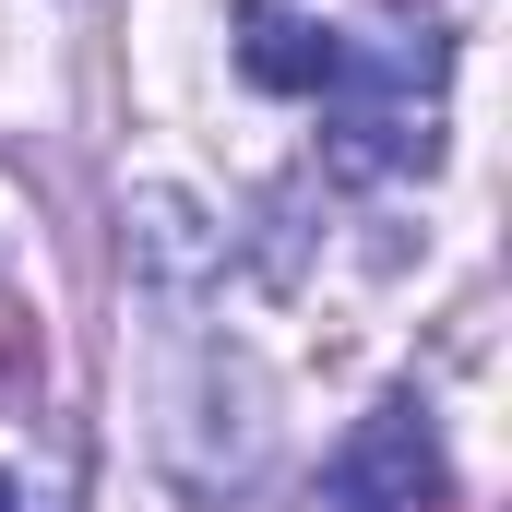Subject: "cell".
<instances>
[{"mask_svg":"<svg viewBox=\"0 0 512 512\" xmlns=\"http://www.w3.org/2000/svg\"><path fill=\"white\" fill-rule=\"evenodd\" d=\"M0 512H24V489H12V477H0Z\"/></svg>","mask_w":512,"mask_h":512,"instance_id":"5b68a950","label":"cell"},{"mask_svg":"<svg viewBox=\"0 0 512 512\" xmlns=\"http://www.w3.org/2000/svg\"><path fill=\"white\" fill-rule=\"evenodd\" d=\"M441 155V36H346L334 84H322V167L358 179H405Z\"/></svg>","mask_w":512,"mask_h":512,"instance_id":"6da1fadb","label":"cell"},{"mask_svg":"<svg viewBox=\"0 0 512 512\" xmlns=\"http://www.w3.org/2000/svg\"><path fill=\"white\" fill-rule=\"evenodd\" d=\"M239 72H251L262 96H322L334 84V60H346V36L310 12V0H239Z\"/></svg>","mask_w":512,"mask_h":512,"instance_id":"3957f363","label":"cell"},{"mask_svg":"<svg viewBox=\"0 0 512 512\" xmlns=\"http://www.w3.org/2000/svg\"><path fill=\"white\" fill-rule=\"evenodd\" d=\"M334 512H441V429L417 393H382L334 453Z\"/></svg>","mask_w":512,"mask_h":512,"instance_id":"7a4b0ae2","label":"cell"},{"mask_svg":"<svg viewBox=\"0 0 512 512\" xmlns=\"http://www.w3.org/2000/svg\"><path fill=\"white\" fill-rule=\"evenodd\" d=\"M131 215H143V227H131V251L155 262L167 286H203V274H215V227H203V215H191L179 191H143Z\"/></svg>","mask_w":512,"mask_h":512,"instance_id":"277c9868","label":"cell"}]
</instances>
